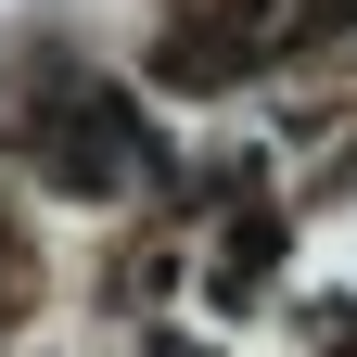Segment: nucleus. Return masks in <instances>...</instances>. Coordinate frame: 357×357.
<instances>
[{
    "instance_id": "1",
    "label": "nucleus",
    "mask_w": 357,
    "mask_h": 357,
    "mask_svg": "<svg viewBox=\"0 0 357 357\" xmlns=\"http://www.w3.org/2000/svg\"><path fill=\"white\" fill-rule=\"evenodd\" d=\"M13 153L52 178V192H77V204H128V192H153V178H166L141 102L102 89V77H52L38 102H13Z\"/></svg>"
}]
</instances>
